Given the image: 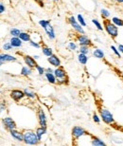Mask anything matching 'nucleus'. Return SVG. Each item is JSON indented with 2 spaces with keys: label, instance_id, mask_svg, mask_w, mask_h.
Segmentation results:
<instances>
[{
  "label": "nucleus",
  "instance_id": "obj_1",
  "mask_svg": "<svg viewBox=\"0 0 123 146\" xmlns=\"http://www.w3.org/2000/svg\"><path fill=\"white\" fill-rule=\"evenodd\" d=\"M99 114L101 118V121L106 123L107 125H110V126H114L116 125V121L115 118H114L113 114L111 113V111H109L107 108L102 106L99 107Z\"/></svg>",
  "mask_w": 123,
  "mask_h": 146
},
{
  "label": "nucleus",
  "instance_id": "obj_2",
  "mask_svg": "<svg viewBox=\"0 0 123 146\" xmlns=\"http://www.w3.org/2000/svg\"><path fill=\"white\" fill-rule=\"evenodd\" d=\"M24 133V143L30 146H35L40 142V139H38V136L35 131L33 130H25Z\"/></svg>",
  "mask_w": 123,
  "mask_h": 146
},
{
  "label": "nucleus",
  "instance_id": "obj_3",
  "mask_svg": "<svg viewBox=\"0 0 123 146\" xmlns=\"http://www.w3.org/2000/svg\"><path fill=\"white\" fill-rule=\"evenodd\" d=\"M103 27L104 31L112 39H116L118 36V27H116L110 19L103 20Z\"/></svg>",
  "mask_w": 123,
  "mask_h": 146
},
{
  "label": "nucleus",
  "instance_id": "obj_4",
  "mask_svg": "<svg viewBox=\"0 0 123 146\" xmlns=\"http://www.w3.org/2000/svg\"><path fill=\"white\" fill-rule=\"evenodd\" d=\"M54 74L57 78V84H67L69 82L68 76L63 68V66H59L54 69Z\"/></svg>",
  "mask_w": 123,
  "mask_h": 146
},
{
  "label": "nucleus",
  "instance_id": "obj_5",
  "mask_svg": "<svg viewBox=\"0 0 123 146\" xmlns=\"http://www.w3.org/2000/svg\"><path fill=\"white\" fill-rule=\"evenodd\" d=\"M67 22H68V24L71 26V28L73 29V31H74L76 33L84 34L83 27L78 22L77 17H75L74 15H70L68 18H67Z\"/></svg>",
  "mask_w": 123,
  "mask_h": 146
},
{
  "label": "nucleus",
  "instance_id": "obj_6",
  "mask_svg": "<svg viewBox=\"0 0 123 146\" xmlns=\"http://www.w3.org/2000/svg\"><path fill=\"white\" fill-rule=\"evenodd\" d=\"M71 135H72V138L75 139V141H78L79 139H81V137L83 136H90L91 134H90L88 131H86L84 129L83 127L81 126H74L72 128L71 130Z\"/></svg>",
  "mask_w": 123,
  "mask_h": 146
},
{
  "label": "nucleus",
  "instance_id": "obj_7",
  "mask_svg": "<svg viewBox=\"0 0 123 146\" xmlns=\"http://www.w3.org/2000/svg\"><path fill=\"white\" fill-rule=\"evenodd\" d=\"M75 40L79 45L81 46H93L94 44L92 42V40L90 38L85 35V34H80V33H77L75 35Z\"/></svg>",
  "mask_w": 123,
  "mask_h": 146
},
{
  "label": "nucleus",
  "instance_id": "obj_8",
  "mask_svg": "<svg viewBox=\"0 0 123 146\" xmlns=\"http://www.w3.org/2000/svg\"><path fill=\"white\" fill-rule=\"evenodd\" d=\"M2 124L5 127V129H7L9 132L11 130L17 129L16 122L11 117H4V118H2Z\"/></svg>",
  "mask_w": 123,
  "mask_h": 146
},
{
  "label": "nucleus",
  "instance_id": "obj_9",
  "mask_svg": "<svg viewBox=\"0 0 123 146\" xmlns=\"http://www.w3.org/2000/svg\"><path fill=\"white\" fill-rule=\"evenodd\" d=\"M10 97L11 98V100H13L14 102H16V103H19V102H21L24 98H26V95H25L24 90L13 89V90H11V92H10Z\"/></svg>",
  "mask_w": 123,
  "mask_h": 146
},
{
  "label": "nucleus",
  "instance_id": "obj_10",
  "mask_svg": "<svg viewBox=\"0 0 123 146\" xmlns=\"http://www.w3.org/2000/svg\"><path fill=\"white\" fill-rule=\"evenodd\" d=\"M37 118L40 126L48 127V117H46V114L44 109L41 108V107L37 110Z\"/></svg>",
  "mask_w": 123,
  "mask_h": 146
},
{
  "label": "nucleus",
  "instance_id": "obj_11",
  "mask_svg": "<svg viewBox=\"0 0 123 146\" xmlns=\"http://www.w3.org/2000/svg\"><path fill=\"white\" fill-rule=\"evenodd\" d=\"M18 61V58L14 55L9 54V53H1L0 54V65L3 66L6 63H14Z\"/></svg>",
  "mask_w": 123,
  "mask_h": 146
},
{
  "label": "nucleus",
  "instance_id": "obj_12",
  "mask_svg": "<svg viewBox=\"0 0 123 146\" xmlns=\"http://www.w3.org/2000/svg\"><path fill=\"white\" fill-rule=\"evenodd\" d=\"M22 58H23V61H24V64L26 66L32 69H35V68H36V66L38 64L36 62V60L33 58V56H30V55H28V54H25V55H23Z\"/></svg>",
  "mask_w": 123,
  "mask_h": 146
},
{
  "label": "nucleus",
  "instance_id": "obj_13",
  "mask_svg": "<svg viewBox=\"0 0 123 146\" xmlns=\"http://www.w3.org/2000/svg\"><path fill=\"white\" fill-rule=\"evenodd\" d=\"M9 133H10V135H11V138H13V139H15L16 141H18V142H23V141H24V133H23L22 131L14 129V130L10 131Z\"/></svg>",
  "mask_w": 123,
  "mask_h": 146
},
{
  "label": "nucleus",
  "instance_id": "obj_14",
  "mask_svg": "<svg viewBox=\"0 0 123 146\" xmlns=\"http://www.w3.org/2000/svg\"><path fill=\"white\" fill-rule=\"evenodd\" d=\"M48 62L50 64V66H52L55 68H59V66H61V64H62L61 59L56 54H53V55H51L50 57H48Z\"/></svg>",
  "mask_w": 123,
  "mask_h": 146
},
{
  "label": "nucleus",
  "instance_id": "obj_15",
  "mask_svg": "<svg viewBox=\"0 0 123 146\" xmlns=\"http://www.w3.org/2000/svg\"><path fill=\"white\" fill-rule=\"evenodd\" d=\"M44 31H45V33H46V35H48V38L49 40H54L55 38H56L55 30H54V28L52 27L51 24L48 25L46 29H44Z\"/></svg>",
  "mask_w": 123,
  "mask_h": 146
},
{
  "label": "nucleus",
  "instance_id": "obj_16",
  "mask_svg": "<svg viewBox=\"0 0 123 146\" xmlns=\"http://www.w3.org/2000/svg\"><path fill=\"white\" fill-rule=\"evenodd\" d=\"M10 43L11 44L13 48H20L23 46V41L19 37H11Z\"/></svg>",
  "mask_w": 123,
  "mask_h": 146
},
{
  "label": "nucleus",
  "instance_id": "obj_17",
  "mask_svg": "<svg viewBox=\"0 0 123 146\" xmlns=\"http://www.w3.org/2000/svg\"><path fill=\"white\" fill-rule=\"evenodd\" d=\"M90 137H91V145L92 146H108L101 139L98 138V137H96L94 135H90Z\"/></svg>",
  "mask_w": 123,
  "mask_h": 146
},
{
  "label": "nucleus",
  "instance_id": "obj_18",
  "mask_svg": "<svg viewBox=\"0 0 123 146\" xmlns=\"http://www.w3.org/2000/svg\"><path fill=\"white\" fill-rule=\"evenodd\" d=\"M92 55L97 59H99V60H102L105 58V53L102 49L99 48H95L94 50L92 51Z\"/></svg>",
  "mask_w": 123,
  "mask_h": 146
},
{
  "label": "nucleus",
  "instance_id": "obj_19",
  "mask_svg": "<svg viewBox=\"0 0 123 146\" xmlns=\"http://www.w3.org/2000/svg\"><path fill=\"white\" fill-rule=\"evenodd\" d=\"M32 74V68H28L27 66H23L21 68V70H20V75L23 76V77H30V76Z\"/></svg>",
  "mask_w": 123,
  "mask_h": 146
},
{
  "label": "nucleus",
  "instance_id": "obj_20",
  "mask_svg": "<svg viewBox=\"0 0 123 146\" xmlns=\"http://www.w3.org/2000/svg\"><path fill=\"white\" fill-rule=\"evenodd\" d=\"M41 49H42V53L45 55L46 57H50L51 55H53V49H52L50 46H46V45H44L42 46V48H41Z\"/></svg>",
  "mask_w": 123,
  "mask_h": 146
},
{
  "label": "nucleus",
  "instance_id": "obj_21",
  "mask_svg": "<svg viewBox=\"0 0 123 146\" xmlns=\"http://www.w3.org/2000/svg\"><path fill=\"white\" fill-rule=\"evenodd\" d=\"M45 77L49 84H57V78H56V76H55L54 73H46Z\"/></svg>",
  "mask_w": 123,
  "mask_h": 146
},
{
  "label": "nucleus",
  "instance_id": "obj_22",
  "mask_svg": "<svg viewBox=\"0 0 123 146\" xmlns=\"http://www.w3.org/2000/svg\"><path fill=\"white\" fill-rule=\"evenodd\" d=\"M46 128L48 127H42V126H39L36 128L35 132H36L37 136H38V139H40V141H42V138L46 134Z\"/></svg>",
  "mask_w": 123,
  "mask_h": 146
},
{
  "label": "nucleus",
  "instance_id": "obj_23",
  "mask_svg": "<svg viewBox=\"0 0 123 146\" xmlns=\"http://www.w3.org/2000/svg\"><path fill=\"white\" fill-rule=\"evenodd\" d=\"M24 92H25L26 98L30 99V100H35V99H36V97H37L36 93H35L33 90L30 89V88H25L24 89Z\"/></svg>",
  "mask_w": 123,
  "mask_h": 146
},
{
  "label": "nucleus",
  "instance_id": "obj_24",
  "mask_svg": "<svg viewBox=\"0 0 123 146\" xmlns=\"http://www.w3.org/2000/svg\"><path fill=\"white\" fill-rule=\"evenodd\" d=\"M89 60V56L88 55H85V54H83V53H79L78 54V61L81 65L83 66H85L87 62Z\"/></svg>",
  "mask_w": 123,
  "mask_h": 146
},
{
  "label": "nucleus",
  "instance_id": "obj_25",
  "mask_svg": "<svg viewBox=\"0 0 123 146\" xmlns=\"http://www.w3.org/2000/svg\"><path fill=\"white\" fill-rule=\"evenodd\" d=\"M19 38L23 41V42L30 43L31 41V34L30 33H27V31H22L21 34L19 35Z\"/></svg>",
  "mask_w": 123,
  "mask_h": 146
},
{
  "label": "nucleus",
  "instance_id": "obj_26",
  "mask_svg": "<svg viewBox=\"0 0 123 146\" xmlns=\"http://www.w3.org/2000/svg\"><path fill=\"white\" fill-rule=\"evenodd\" d=\"M78 51H79V53L89 55L90 52H91V48H90V46H81L80 48H79Z\"/></svg>",
  "mask_w": 123,
  "mask_h": 146
},
{
  "label": "nucleus",
  "instance_id": "obj_27",
  "mask_svg": "<svg viewBox=\"0 0 123 146\" xmlns=\"http://www.w3.org/2000/svg\"><path fill=\"white\" fill-rule=\"evenodd\" d=\"M101 15L102 17V19L106 20V19H109V17L111 15V13H110L109 10H107V9L102 8V9H101Z\"/></svg>",
  "mask_w": 123,
  "mask_h": 146
},
{
  "label": "nucleus",
  "instance_id": "obj_28",
  "mask_svg": "<svg viewBox=\"0 0 123 146\" xmlns=\"http://www.w3.org/2000/svg\"><path fill=\"white\" fill-rule=\"evenodd\" d=\"M91 21H92V23H93V25L95 26L96 29H97L98 31H102L104 30V28H102V24H101V23L99 22L97 18H93V19L91 20Z\"/></svg>",
  "mask_w": 123,
  "mask_h": 146
},
{
  "label": "nucleus",
  "instance_id": "obj_29",
  "mask_svg": "<svg viewBox=\"0 0 123 146\" xmlns=\"http://www.w3.org/2000/svg\"><path fill=\"white\" fill-rule=\"evenodd\" d=\"M114 24H115L116 27H123V20L119 17H116V16H114L112 19H111Z\"/></svg>",
  "mask_w": 123,
  "mask_h": 146
},
{
  "label": "nucleus",
  "instance_id": "obj_30",
  "mask_svg": "<svg viewBox=\"0 0 123 146\" xmlns=\"http://www.w3.org/2000/svg\"><path fill=\"white\" fill-rule=\"evenodd\" d=\"M67 48H68L69 50H71V51H76L78 49V45H77V43L75 42V41H69L68 44H67Z\"/></svg>",
  "mask_w": 123,
  "mask_h": 146
},
{
  "label": "nucleus",
  "instance_id": "obj_31",
  "mask_svg": "<svg viewBox=\"0 0 123 146\" xmlns=\"http://www.w3.org/2000/svg\"><path fill=\"white\" fill-rule=\"evenodd\" d=\"M21 33H22V31L17 28H13V29H11V31H10V34L13 37H19Z\"/></svg>",
  "mask_w": 123,
  "mask_h": 146
},
{
  "label": "nucleus",
  "instance_id": "obj_32",
  "mask_svg": "<svg viewBox=\"0 0 123 146\" xmlns=\"http://www.w3.org/2000/svg\"><path fill=\"white\" fill-rule=\"evenodd\" d=\"M77 20H78V22L80 23V24L83 26V28H85L86 26H87V23L85 21V19H84V17H83V14L79 13L78 15H77Z\"/></svg>",
  "mask_w": 123,
  "mask_h": 146
},
{
  "label": "nucleus",
  "instance_id": "obj_33",
  "mask_svg": "<svg viewBox=\"0 0 123 146\" xmlns=\"http://www.w3.org/2000/svg\"><path fill=\"white\" fill-rule=\"evenodd\" d=\"M35 69H36L37 73L39 74L40 76H43L46 74V68H44L43 66H40V65H37L36 68H35Z\"/></svg>",
  "mask_w": 123,
  "mask_h": 146
},
{
  "label": "nucleus",
  "instance_id": "obj_34",
  "mask_svg": "<svg viewBox=\"0 0 123 146\" xmlns=\"http://www.w3.org/2000/svg\"><path fill=\"white\" fill-rule=\"evenodd\" d=\"M38 24H39V25H40V27H42L43 29H46L48 25H50V21H49V20L42 19V20H39Z\"/></svg>",
  "mask_w": 123,
  "mask_h": 146
},
{
  "label": "nucleus",
  "instance_id": "obj_35",
  "mask_svg": "<svg viewBox=\"0 0 123 146\" xmlns=\"http://www.w3.org/2000/svg\"><path fill=\"white\" fill-rule=\"evenodd\" d=\"M3 50H5V51H11V49H13V46H11V44L10 43V41L9 42H5L4 44H3Z\"/></svg>",
  "mask_w": 123,
  "mask_h": 146
},
{
  "label": "nucleus",
  "instance_id": "obj_36",
  "mask_svg": "<svg viewBox=\"0 0 123 146\" xmlns=\"http://www.w3.org/2000/svg\"><path fill=\"white\" fill-rule=\"evenodd\" d=\"M92 119H93V121L94 122H96V123H101V116L98 115L96 112H94L93 113V115H92Z\"/></svg>",
  "mask_w": 123,
  "mask_h": 146
},
{
  "label": "nucleus",
  "instance_id": "obj_37",
  "mask_svg": "<svg viewBox=\"0 0 123 146\" xmlns=\"http://www.w3.org/2000/svg\"><path fill=\"white\" fill-rule=\"evenodd\" d=\"M111 49H112V51L114 52V54L116 55V57H118V58H120V52H119V50H118V48H116V46H111Z\"/></svg>",
  "mask_w": 123,
  "mask_h": 146
},
{
  "label": "nucleus",
  "instance_id": "obj_38",
  "mask_svg": "<svg viewBox=\"0 0 123 146\" xmlns=\"http://www.w3.org/2000/svg\"><path fill=\"white\" fill-rule=\"evenodd\" d=\"M30 46H32V48H42V46H41L40 43L35 42V41H33V40H31L30 42Z\"/></svg>",
  "mask_w": 123,
  "mask_h": 146
},
{
  "label": "nucleus",
  "instance_id": "obj_39",
  "mask_svg": "<svg viewBox=\"0 0 123 146\" xmlns=\"http://www.w3.org/2000/svg\"><path fill=\"white\" fill-rule=\"evenodd\" d=\"M6 11V7H5V5H4V3L1 2L0 3V13H4Z\"/></svg>",
  "mask_w": 123,
  "mask_h": 146
},
{
  "label": "nucleus",
  "instance_id": "obj_40",
  "mask_svg": "<svg viewBox=\"0 0 123 146\" xmlns=\"http://www.w3.org/2000/svg\"><path fill=\"white\" fill-rule=\"evenodd\" d=\"M0 109H1V112H4L6 110V103L5 102H1L0 104Z\"/></svg>",
  "mask_w": 123,
  "mask_h": 146
},
{
  "label": "nucleus",
  "instance_id": "obj_41",
  "mask_svg": "<svg viewBox=\"0 0 123 146\" xmlns=\"http://www.w3.org/2000/svg\"><path fill=\"white\" fill-rule=\"evenodd\" d=\"M40 7H44V0H34Z\"/></svg>",
  "mask_w": 123,
  "mask_h": 146
},
{
  "label": "nucleus",
  "instance_id": "obj_42",
  "mask_svg": "<svg viewBox=\"0 0 123 146\" xmlns=\"http://www.w3.org/2000/svg\"><path fill=\"white\" fill-rule=\"evenodd\" d=\"M46 73H54V69H52L51 68H46Z\"/></svg>",
  "mask_w": 123,
  "mask_h": 146
},
{
  "label": "nucleus",
  "instance_id": "obj_43",
  "mask_svg": "<svg viewBox=\"0 0 123 146\" xmlns=\"http://www.w3.org/2000/svg\"><path fill=\"white\" fill-rule=\"evenodd\" d=\"M118 50H119V52H120V53H122L123 54V45H118Z\"/></svg>",
  "mask_w": 123,
  "mask_h": 146
},
{
  "label": "nucleus",
  "instance_id": "obj_44",
  "mask_svg": "<svg viewBox=\"0 0 123 146\" xmlns=\"http://www.w3.org/2000/svg\"><path fill=\"white\" fill-rule=\"evenodd\" d=\"M33 58L37 61V60H39V59H40V56H39V55H33Z\"/></svg>",
  "mask_w": 123,
  "mask_h": 146
},
{
  "label": "nucleus",
  "instance_id": "obj_45",
  "mask_svg": "<svg viewBox=\"0 0 123 146\" xmlns=\"http://www.w3.org/2000/svg\"><path fill=\"white\" fill-rule=\"evenodd\" d=\"M116 3H119V4H123V0H116Z\"/></svg>",
  "mask_w": 123,
  "mask_h": 146
},
{
  "label": "nucleus",
  "instance_id": "obj_46",
  "mask_svg": "<svg viewBox=\"0 0 123 146\" xmlns=\"http://www.w3.org/2000/svg\"><path fill=\"white\" fill-rule=\"evenodd\" d=\"M51 1H53V2H59L60 0H51Z\"/></svg>",
  "mask_w": 123,
  "mask_h": 146
},
{
  "label": "nucleus",
  "instance_id": "obj_47",
  "mask_svg": "<svg viewBox=\"0 0 123 146\" xmlns=\"http://www.w3.org/2000/svg\"><path fill=\"white\" fill-rule=\"evenodd\" d=\"M73 146H78V144H74V145H73Z\"/></svg>",
  "mask_w": 123,
  "mask_h": 146
}]
</instances>
